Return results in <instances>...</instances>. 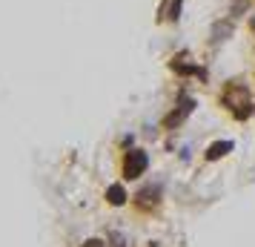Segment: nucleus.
<instances>
[{
    "mask_svg": "<svg viewBox=\"0 0 255 247\" xmlns=\"http://www.w3.org/2000/svg\"><path fill=\"white\" fill-rule=\"evenodd\" d=\"M227 153H232V141H215L207 150V161H218V158H224Z\"/></svg>",
    "mask_w": 255,
    "mask_h": 247,
    "instance_id": "2",
    "label": "nucleus"
},
{
    "mask_svg": "<svg viewBox=\"0 0 255 247\" xmlns=\"http://www.w3.org/2000/svg\"><path fill=\"white\" fill-rule=\"evenodd\" d=\"M86 247H101V242H98V239H92V242H86Z\"/></svg>",
    "mask_w": 255,
    "mask_h": 247,
    "instance_id": "4",
    "label": "nucleus"
},
{
    "mask_svg": "<svg viewBox=\"0 0 255 247\" xmlns=\"http://www.w3.org/2000/svg\"><path fill=\"white\" fill-rule=\"evenodd\" d=\"M146 167H149V158L143 150H129L127 158H124V176L127 178H138L146 173Z\"/></svg>",
    "mask_w": 255,
    "mask_h": 247,
    "instance_id": "1",
    "label": "nucleus"
},
{
    "mask_svg": "<svg viewBox=\"0 0 255 247\" xmlns=\"http://www.w3.org/2000/svg\"><path fill=\"white\" fill-rule=\"evenodd\" d=\"M106 201H109V204H124V201H127V193H124V187H121V184L109 187V190H106Z\"/></svg>",
    "mask_w": 255,
    "mask_h": 247,
    "instance_id": "3",
    "label": "nucleus"
}]
</instances>
